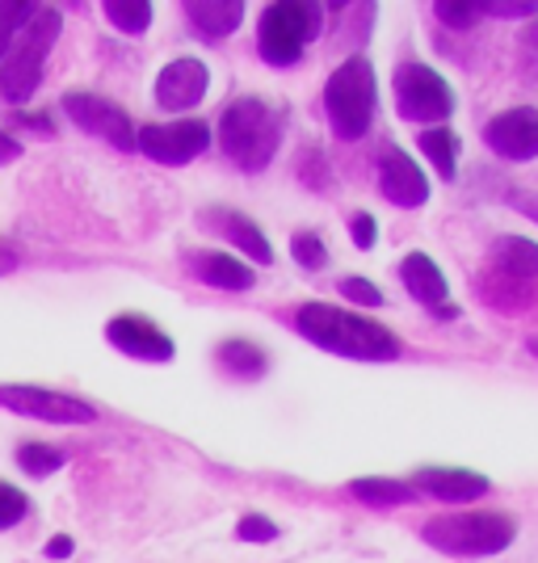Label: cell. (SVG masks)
I'll use <instances>...</instances> for the list:
<instances>
[{"mask_svg":"<svg viewBox=\"0 0 538 563\" xmlns=\"http://www.w3.org/2000/svg\"><path fill=\"white\" fill-rule=\"evenodd\" d=\"M18 467H22L30 479H47L51 471L64 467V450L43 446V442H25V446H18Z\"/></svg>","mask_w":538,"mask_h":563,"instance_id":"25","label":"cell"},{"mask_svg":"<svg viewBox=\"0 0 538 563\" xmlns=\"http://www.w3.org/2000/svg\"><path fill=\"white\" fill-rule=\"evenodd\" d=\"M299 336L311 345L337 353V357H353V362H396L399 336L387 324H378L362 311H345L332 303H307L295 316Z\"/></svg>","mask_w":538,"mask_h":563,"instance_id":"1","label":"cell"},{"mask_svg":"<svg viewBox=\"0 0 538 563\" xmlns=\"http://www.w3.org/2000/svg\"><path fill=\"white\" fill-rule=\"evenodd\" d=\"M182 9H186L194 34H202L207 43L228 38L244 22V0H186Z\"/></svg>","mask_w":538,"mask_h":563,"instance_id":"17","label":"cell"},{"mask_svg":"<svg viewBox=\"0 0 538 563\" xmlns=\"http://www.w3.org/2000/svg\"><path fill=\"white\" fill-rule=\"evenodd\" d=\"M413 488L417 493H429L446 500V505H468V500H480V496H488L492 479L488 475H480V471H468V467H421L413 475Z\"/></svg>","mask_w":538,"mask_h":563,"instance_id":"16","label":"cell"},{"mask_svg":"<svg viewBox=\"0 0 538 563\" xmlns=\"http://www.w3.org/2000/svg\"><path fill=\"white\" fill-rule=\"evenodd\" d=\"M454 316H459V307H454V303H442V307H438V320H454Z\"/></svg>","mask_w":538,"mask_h":563,"instance_id":"39","label":"cell"},{"mask_svg":"<svg viewBox=\"0 0 538 563\" xmlns=\"http://www.w3.org/2000/svg\"><path fill=\"white\" fill-rule=\"evenodd\" d=\"M25 514H30V500H25V493L0 479V530H13Z\"/></svg>","mask_w":538,"mask_h":563,"instance_id":"31","label":"cell"},{"mask_svg":"<svg viewBox=\"0 0 538 563\" xmlns=\"http://www.w3.org/2000/svg\"><path fill=\"white\" fill-rule=\"evenodd\" d=\"M219 366L235 378H261L270 371V357L253 341H223L219 345Z\"/></svg>","mask_w":538,"mask_h":563,"instance_id":"23","label":"cell"},{"mask_svg":"<svg viewBox=\"0 0 538 563\" xmlns=\"http://www.w3.org/2000/svg\"><path fill=\"white\" fill-rule=\"evenodd\" d=\"M325 9L320 4H304V0H278L261 13L257 25V51L270 68H290L304 59L307 43L320 34Z\"/></svg>","mask_w":538,"mask_h":563,"instance_id":"6","label":"cell"},{"mask_svg":"<svg viewBox=\"0 0 538 563\" xmlns=\"http://www.w3.org/2000/svg\"><path fill=\"white\" fill-rule=\"evenodd\" d=\"M101 9H106V22L122 30V34H143L156 18V9L147 0H106Z\"/></svg>","mask_w":538,"mask_h":563,"instance_id":"24","label":"cell"},{"mask_svg":"<svg viewBox=\"0 0 538 563\" xmlns=\"http://www.w3.org/2000/svg\"><path fill=\"white\" fill-rule=\"evenodd\" d=\"M421 539L442 555L488 560V555H501L505 547H514L517 521L501 509L496 514H438L425 521Z\"/></svg>","mask_w":538,"mask_h":563,"instance_id":"5","label":"cell"},{"mask_svg":"<svg viewBox=\"0 0 538 563\" xmlns=\"http://www.w3.org/2000/svg\"><path fill=\"white\" fill-rule=\"evenodd\" d=\"M106 341L118 353L140 357V362H173V353H177L173 336L164 329H156L152 320H143V316H114L106 324Z\"/></svg>","mask_w":538,"mask_h":563,"instance_id":"13","label":"cell"},{"mask_svg":"<svg viewBox=\"0 0 538 563\" xmlns=\"http://www.w3.org/2000/svg\"><path fill=\"white\" fill-rule=\"evenodd\" d=\"M207 85H211L207 64L194 55H182V59L164 64L156 76V106L161 110H194L207 97Z\"/></svg>","mask_w":538,"mask_h":563,"instance_id":"14","label":"cell"},{"mask_svg":"<svg viewBox=\"0 0 538 563\" xmlns=\"http://www.w3.org/2000/svg\"><path fill=\"white\" fill-rule=\"evenodd\" d=\"M68 555H72V539L68 534H55L47 542V560H68Z\"/></svg>","mask_w":538,"mask_h":563,"instance_id":"36","label":"cell"},{"mask_svg":"<svg viewBox=\"0 0 538 563\" xmlns=\"http://www.w3.org/2000/svg\"><path fill=\"white\" fill-rule=\"evenodd\" d=\"M484 140L488 147L501 156V161H535L538 156V110L530 106H514V110H505V114H496L484 126Z\"/></svg>","mask_w":538,"mask_h":563,"instance_id":"12","label":"cell"},{"mask_svg":"<svg viewBox=\"0 0 538 563\" xmlns=\"http://www.w3.org/2000/svg\"><path fill=\"white\" fill-rule=\"evenodd\" d=\"M375 106H378L375 68H371V59L350 55L325 80V114L332 135L345 143H358L371 131V122H375Z\"/></svg>","mask_w":538,"mask_h":563,"instance_id":"4","label":"cell"},{"mask_svg":"<svg viewBox=\"0 0 538 563\" xmlns=\"http://www.w3.org/2000/svg\"><path fill=\"white\" fill-rule=\"evenodd\" d=\"M396 110L404 122H446L454 114V89L425 64H399L396 68Z\"/></svg>","mask_w":538,"mask_h":563,"instance_id":"7","label":"cell"},{"mask_svg":"<svg viewBox=\"0 0 538 563\" xmlns=\"http://www.w3.org/2000/svg\"><path fill=\"white\" fill-rule=\"evenodd\" d=\"M337 290H341V299H350L353 307H383V290H378L371 278H362V274L341 278L337 282Z\"/></svg>","mask_w":538,"mask_h":563,"instance_id":"29","label":"cell"},{"mask_svg":"<svg viewBox=\"0 0 538 563\" xmlns=\"http://www.w3.org/2000/svg\"><path fill=\"white\" fill-rule=\"evenodd\" d=\"M59 106H64V114H68L80 131L106 140L110 147H118V152H135V122H131V114H127L118 101H110V97H101V93H85V89H72V93H64Z\"/></svg>","mask_w":538,"mask_h":563,"instance_id":"9","label":"cell"},{"mask_svg":"<svg viewBox=\"0 0 538 563\" xmlns=\"http://www.w3.org/2000/svg\"><path fill=\"white\" fill-rule=\"evenodd\" d=\"M517 59H521L526 80H530V85H538V18H535V25L521 34V51H517Z\"/></svg>","mask_w":538,"mask_h":563,"instance_id":"33","label":"cell"},{"mask_svg":"<svg viewBox=\"0 0 538 563\" xmlns=\"http://www.w3.org/2000/svg\"><path fill=\"white\" fill-rule=\"evenodd\" d=\"M290 257L299 261L304 269H325L328 249H325V240H320L316 232H295V235H290Z\"/></svg>","mask_w":538,"mask_h":563,"instance_id":"27","label":"cell"},{"mask_svg":"<svg viewBox=\"0 0 538 563\" xmlns=\"http://www.w3.org/2000/svg\"><path fill=\"white\" fill-rule=\"evenodd\" d=\"M399 278L408 286V295L417 299L421 307H438L446 303V295H450V282L446 274L438 269V261L429 257V253H408V257L399 261Z\"/></svg>","mask_w":538,"mask_h":563,"instance_id":"19","label":"cell"},{"mask_svg":"<svg viewBox=\"0 0 538 563\" xmlns=\"http://www.w3.org/2000/svg\"><path fill=\"white\" fill-rule=\"evenodd\" d=\"M30 13H34V4H30V0H0V59L9 55L13 38H18V34H22V25L30 22Z\"/></svg>","mask_w":538,"mask_h":563,"instance_id":"26","label":"cell"},{"mask_svg":"<svg viewBox=\"0 0 538 563\" xmlns=\"http://www.w3.org/2000/svg\"><path fill=\"white\" fill-rule=\"evenodd\" d=\"M0 408L30 417V421L47 424H89L97 421L94 404L68 396V391H47V387H30V383H9L0 387Z\"/></svg>","mask_w":538,"mask_h":563,"instance_id":"10","label":"cell"},{"mask_svg":"<svg viewBox=\"0 0 538 563\" xmlns=\"http://www.w3.org/2000/svg\"><path fill=\"white\" fill-rule=\"evenodd\" d=\"M378 194L387 202L404 207V211H417V207L429 202V181H425L421 165L396 143H387L383 156H378Z\"/></svg>","mask_w":538,"mask_h":563,"instance_id":"11","label":"cell"},{"mask_svg":"<svg viewBox=\"0 0 538 563\" xmlns=\"http://www.w3.org/2000/svg\"><path fill=\"white\" fill-rule=\"evenodd\" d=\"M186 265L194 269V278L215 290H253V265L235 261L228 253H189Z\"/></svg>","mask_w":538,"mask_h":563,"instance_id":"18","label":"cell"},{"mask_svg":"<svg viewBox=\"0 0 538 563\" xmlns=\"http://www.w3.org/2000/svg\"><path fill=\"white\" fill-rule=\"evenodd\" d=\"M59 30H64L59 9L34 4L30 22H25L22 34L13 38L9 55L0 59V97H4L9 106H25L30 97L39 93V85H43V64H47Z\"/></svg>","mask_w":538,"mask_h":563,"instance_id":"3","label":"cell"},{"mask_svg":"<svg viewBox=\"0 0 538 563\" xmlns=\"http://www.w3.org/2000/svg\"><path fill=\"white\" fill-rule=\"evenodd\" d=\"M509 202H514L517 211L526 214V219H530V223H538V194H535V189H521V194H514V198H509Z\"/></svg>","mask_w":538,"mask_h":563,"instance_id":"35","label":"cell"},{"mask_svg":"<svg viewBox=\"0 0 538 563\" xmlns=\"http://www.w3.org/2000/svg\"><path fill=\"white\" fill-rule=\"evenodd\" d=\"M282 110L265 97H235L219 118V147L240 173H265L278 156Z\"/></svg>","mask_w":538,"mask_h":563,"instance_id":"2","label":"cell"},{"mask_svg":"<svg viewBox=\"0 0 538 563\" xmlns=\"http://www.w3.org/2000/svg\"><path fill=\"white\" fill-rule=\"evenodd\" d=\"M433 13H438V22L450 25V30H471V25L480 22V13H475L471 0H433Z\"/></svg>","mask_w":538,"mask_h":563,"instance_id":"30","label":"cell"},{"mask_svg":"<svg viewBox=\"0 0 538 563\" xmlns=\"http://www.w3.org/2000/svg\"><path fill=\"white\" fill-rule=\"evenodd\" d=\"M530 353L538 357V336H530Z\"/></svg>","mask_w":538,"mask_h":563,"instance_id":"40","label":"cell"},{"mask_svg":"<svg viewBox=\"0 0 538 563\" xmlns=\"http://www.w3.org/2000/svg\"><path fill=\"white\" fill-rule=\"evenodd\" d=\"M13 269H18V253L0 244V278H4V274H13Z\"/></svg>","mask_w":538,"mask_h":563,"instance_id":"38","label":"cell"},{"mask_svg":"<svg viewBox=\"0 0 538 563\" xmlns=\"http://www.w3.org/2000/svg\"><path fill=\"white\" fill-rule=\"evenodd\" d=\"M350 496L371 505V509H396V505H413L417 500V488L404 484V479H383V475H362V479H350Z\"/></svg>","mask_w":538,"mask_h":563,"instance_id":"21","label":"cell"},{"mask_svg":"<svg viewBox=\"0 0 538 563\" xmlns=\"http://www.w3.org/2000/svg\"><path fill=\"white\" fill-rule=\"evenodd\" d=\"M235 539H244V542H274V539H278V526H274L270 517H261V514H244L240 521H235Z\"/></svg>","mask_w":538,"mask_h":563,"instance_id":"32","label":"cell"},{"mask_svg":"<svg viewBox=\"0 0 538 563\" xmlns=\"http://www.w3.org/2000/svg\"><path fill=\"white\" fill-rule=\"evenodd\" d=\"M135 147L156 165H189L211 147V122L177 118V122H147L135 131Z\"/></svg>","mask_w":538,"mask_h":563,"instance_id":"8","label":"cell"},{"mask_svg":"<svg viewBox=\"0 0 538 563\" xmlns=\"http://www.w3.org/2000/svg\"><path fill=\"white\" fill-rule=\"evenodd\" d=\"M421 152L429 156V165L438 168V177L454 181V173H459V135L450 126H429V131H421Z\"/></svg>","mask_w":538,"mask_h":563,"instance_id":"22","label":"cell"},{"mask_svg":"<svg viewBox=\"0 0 538 563\" xmlns=\"http://www.w3.org/2000/svg\"><path fill=\"white\" fill-rule=\"evenodd\" d=\"M492 269L517 282H535L538 278V244L526 235H501L492 244Z\"/></svg>","mask_w":538,"mask_h":563,"instance_id":"20","label":"cell"},{"mask_svg":"<svg viewBox=\"0 0 538 563\" xmlns=\"http://www.w3.org/2000/svg\"><path fill=\"white\" fill-rule=\"evenodd\" d=\"M350 235H353V244H358L362 253H371V249H375V240H378L375 214H366V211L353 214V219H350Z\"/></svg>","mask_w":538,"mask_h":563,"instance_id":"34","label":"cell"},{"mask_svg":"<svg viewBox=\"0 0 538 563\" xmlns=\"http://www.w3.org/2000/svg\"><path fill=\"white\" fill-rule=\"evenodd\" d=\"M198 223L215 232L223 244H235L244 257L253 261V265H274V249H270V240L261 232L253 219H244L240 211H228V207H219V211H202L198 214Z\"/></svg>","mask_w":538,"mask_h":563,"instance_id":"15","label":"cell"},{"mask_svg":"<svg viewBox=\"0 0 538 563\" xmlns=\"http://www.w3.org/2000/svg\"><path fill=\"white\" fill-rule=\"evenodd\" d=\"M13 156H22V143L9 140V135L0 131V165H4V161H13Z\"/></svg>","mask_w":538,"mask_h":563,"instance_id":"37","label":"cell"},{"mask_svg":"<svg viewBox=\"0 0 538 563\" xmlns=\"http://www.w3.org/2000/svg\"><path fill=\"white\" fill-rule=\"evenodd\" d=\"M480 18H538V0H471Z\"/></svg>","mask_w":538,"mask_h":563,"instance_id":"28","label":"cell"}]
</instances>
